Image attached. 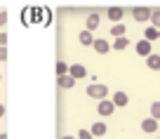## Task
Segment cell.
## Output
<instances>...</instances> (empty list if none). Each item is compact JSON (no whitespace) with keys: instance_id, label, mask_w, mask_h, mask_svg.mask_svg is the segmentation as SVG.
Segmentation results:
<instances>
[{"instance_id":"8fae6325","label":"cell","mask_w":160,"mask_h":139,"mask_svg":"<svg viewBox=\"0 0 160 139\" xmlns=\"http://www.w3.org/2000/svg\"><path fill=\"white\" fill-rule=\"evenodd\" d=\"M78 40H80V45H85V47H90V45H94V40L97 38H92V33L90 31H80V35H78Z\"/></svg>"},{"instance_id":"2e32d148","label":"cell","mask_w":160,"mask_h":139,"mask_svg":"<svg viewBox=\"0 0 160 139\" xmlns=\"http://www.w3.org/2000/svg\"><path fill=\"white\" fill-rule=\"evenodd\" d=\"M111 35L113 38H122L125 35V24H113L111 26Z\"/></svg>"},{"instance_id":"30bf717a","label":"cell","mask_w":160,"mask_h":139,"mask_svg":"<svg viewBox=\"0 0 160 139\" xmlns=\"http://www.w3.org/2000/svg\"><path fill=\"white\" fill-rule=\"evenodd\" d=\"M111 101H113L115 109H118V106H127V104H130V97H127L125 92H115V95L111 97Z\"/></svg>"},{"instance_id":"603a6c76","label":"cell","mask_w":160,"mask_h":139,"mask_svg":"<svg viewBox=\"0 0 160 139\" xmlns=\"http://www.w3.org/2000/svg\"><path fill=\"white\" fill-rule=\"evenodd\" d=\"M5 24H7V12L2 10V12H0V26H5Z\"/></svg>"},{"instance_id":"ba28073f","label":"cell","mask_w":160,"mask_h":139,"mask_svg":"<svg viewBox=\"0 0 160 139\" xmlns=\"http://www.w3.org/2000/svg\"><path fill=\"white\" fill-rule=\"evenodd\" d=\"M141 130L148 132V134L158 132V120H155V118H144V120H141Z\"/></svg>"},{"instance_id":"83f0119b","label":"cell","mask_w":160,"mask_h":139,"mask_svg":"<svg viewBox=\"0 0 160 139\" xmlns=\"http://www.w3.org/2000/svg\"><path fill=\"white\" fill-rule=\"evenodd\" d=\"M0 80H2V73H0Z\"/></svg>"},{"instance_id":"7c38bea8","label":"cell","mask_w":160,"mask_h":139,"mask_svg":"<svg viewBox=\"0 0 160 139\" xmlns=\"http://www.w3.org/2000/svg\"><path fill=\"white\" fill-rule=\"evenodd\" d=\"M85 26H87V31L92 33V31H94L97 26H99V14H97V12H92V14L85 19Z\"/></svg>"},{"instance_id":"277c9868","label":"cell","mask_w":160,"mask_h":139,"mask_svg":"<svg viewBox=\"0 0 160 139\" xmlns=\"http://www.w3.org/2000/svg\"><path fill=\"white\" fill-rule=\"evenodd\" d=\"M115 111V104L111 99H104V101H99V106H97V113L99 116H111Z\"/></svg>"},{"instance_id":"ffe728a7","label":"cell","mask_w":160,"mask_h":139,"mask_svg":"<svg viewBox=\"0 0 160 139\" xmlns=\"http://www.w3.org/2000/svg\"><path fill=\"white\" fill-rule=\"evenodd\" d=\"M151 118L160 120V101H153V104H151Z\"/></svg>"},{"instance_id":"cb8c5ba5","label":"cell","mask_w":160,"mask_h":139,"mask_svg":"<svg viewBox=\"0 0 160 139\" xmlns=\"http://www.w3.org/2000/svg\"><path fill=\"white\" fill-rule=\"evenodd\" d=\"M0 61H7V47H0Z\"/></svg>"},{"instance_id":"484cf974","label":"cell","mask_w":160,"mask_h":139,"mask_svg":"<svg viewBox=\"0 0 160 139\" xmlns=\"http://www.w3.org/2000/svg\"><path fill=\"white\" fill-rule=\"evenodd\" d=\"M2 116H5V106L0 104V118H2Z\"/></svg>"},{"instance_id":"9c48e42d","label":"cell","mask_w":160,"mask_h":139,"mask_svg":"<svg viewBox=\"0 0 160 139\" xmlns=\"http://www.w3.org/2000/svg\"><path fill=\"white\" fill-rule=\"evenodd\" d=\"M92 47H94V52H99V54H106V52L111 50V43H108V40H104V38H97Z\"/></svg>"},{"instance_id":"44dd1931","label":"cell","mask_w":160,"mask_h":139,"mask_svg":"<svg viewBox=\"0 0 160 139\" xmlns=\"http://www.w3.org/2000/svg\"><path fill=\"white\" fill-rule=\"evenodd\" d=\"M75 137H78V139H92V132H90V130H80Z\"/></svg>"},{"instance_id":"5b68a950","label":"cell","mask_w":160,"mask_h":139,"mask_svg":"<svg viewBox=\"0 0 160 139\" xmlns=\"http://www.w3.org/2000/svg\"><path fill=\"white\" fill-rule=\"evenodd\" d=\"M134 50H137V54H141V57H151V54H153V50H151V43H148V40H144V38H141L139 43L134 45Z\"/></svg>"},{"instance_id":"ac0fdd59","label":"cell","mask_w":160,"mask_h":139,"mask_svg":"<svg viewBox=\"0 0 160 139\" xmlns=\"http://www.w3.org/2000/svg\"><path fill=\"white\" fill-rule=\"evenodd\" d=\"M151 26L160 31V10H153V14H151Z\"/></svg>"},{"instance_id":"3957f363","label":"cell","mask_w":160,"mask_h":139,"mask_svg":"<svg viewBox=\"0 0 160 139\" xmlns=\"http://www.w3.org/2000/svg\"><path fill=\"white\" fill-rule=\"evenodd\" d=\"M57 85H59L61 90H73L75 87V78L68 75V73L66 75H57Z\"/></svg>"},{"instance_id":"7a4b0ae2","label":"cell","mask_w":160,"mask_h":139,"mask_svg":"<svg viewBox=\"0 0 160 139\" xmlns=\"http://www.w3.org/2000/svg\"><path fill=\"white\" fill-rule=\"evenodd\" d=\"M153 10L151 7H132V19L134 21H151Z\"/></svg>"},{"instance_id":"d4e9b609","label":"cell","mask_w":160,"mask_h":139,"mask_svg":"<svg viewBox=\"0 0 160 139\" xmlns=\"http://www.w3.org/2000/svg\"><path fill=\"white\" fill-rule=\"evenodd\" d=\"M61 139H78V137H75V134H64Z\"/></svg>"},{"instance_id":"d6986e66","label":"cell","mask_w":160,"mask_h":139,"mask_svg":"<svg viewBox=\"0 0 160 139\" xmlns=\"http://www.w3.org/2000/svg\"><path fill=\"white\" fill-rule=\"evenodd\" d=\"M68 69H71V66L66 64V61H57V75H66Z\"/></svg>"},{"instance_id":"e0dca14e","label":"cell","mask_w":160,"mask_h":139,"mask_svg":"<svg viewBox=\"0 0 160 139\" xmlns=\"http://www.w3.org/2000/svg\"><path fill=\"white\" fill-rule=\"evenodd\" d=\"M127 45H130V40H127L125 35H122V38H115V40H113V50H118V52H120V50H125Z\"/></svg>"},{"instance_id":"52a82bcc","label":"cell","mask_w":160,"mask_h":139,"mask_svg":"<svg viewBox=\"0 0 160 139\" xmlns=\"http://www.w3.org/2000/svg\"><path fill=\"white\" fill-rule=\"evenodd\" d=\"M122 17H125V10L122 7H108V19L113 21V24H122Z\"/></svg>"},{"instance_id":"6da1fadb","label":"cell","mask_w":160,"mask_h":139,"mask_svg":"<svg viewBox=\"0 0 160 139\" xmlns=\"http://www.w3.org/2000/svg\"><path fill=\"white\" fill-rule=\"evenodd\" d=\"M85 92L92 97V99H97V101H104V99H108V87H106V85H99V83H92V85H87V90H85Z\"/></svg>"},{"instance_id":"f1b7e54d","label":"cell","mask_w":160,"mask_h":139,"mask_svg":"<svg viewBox=\"0 0 160 139\" xmlns=\"http://www.w3.org/2000/svg\"><path fill=\"white\" fill-rule=\"evenodd\" d=\"M0 132H2V130H0Z\"/></svg>"},{"instance_id":"4316f807","label":"cell","mask_w":160,"mask_h":139,"mask_svg":"<svg viewBox=\"0 0 160 139\" xmlns=\"http://www.w3.org/2000/svg\"><path fill=\"white\" fill-rule=\"evenodd\" d=\"M0 139H7V134H5V132H0Z\"/></svg>"},{"instance_id":"8992f818","label":"cell","mask_w":160,"mask_h":139,"mask_svg":"<svg viewBox=\"0 0 160 139\" xmlns=\"http://www.w3.org/2000/svg\"><path fill=\"white\" fill-rule=\"evenodd\" d=\"M68 75H73L75 80H80V78H85L87 75V69L82 64H71V69H68Z\"/></svg>"},{"instance_id":"5bb4252c","label":"cell","mask_w":160,"mask_h":139,"mask_svg":"<svg viewBox=\"0 0 160 139\" xmlns=\"http://www.w3.org/2000/svg\"><path fill=\"white\" fill-rule=\"evenodd\" d=\"M90 132H92V137H104V134L108 132V127H106L104 123H94V125H92V130H90Z\"/></svg>"},{"instance_id":"4fadbf2b","label":"cell","mask_w":160,"mask_h":139,"mask_svg":"<svg viewBox=\"0 0 160 139\" xmlns=\"http://www.w3.org/2000/svg\"><path fill=\"white\" fill-rule=\"evenodd\" d=\"M146 66H148L151 71H160V54H151V57H146Z\"/></svg>"},{"instance_id":"7402d4cb","label":"cell","mask_w":160,"mask_h":139,"mask_svg":"<svg viewBox=\"0 0 160 139\" xmlns=\"http://www.w3.org/2000/svg\"><path fill=\"white\" fill-rule=\"evenodd\" d=\"M7 38H10V35H7V33H2V31H0V47H5V45H7Z\"/></svg>"},{"instance_id":"f546056e","label":"cell","mask_w":160,"mask_h":139,"mask_svg":"<svg viewBox=\"0 0 160 139\" xmlns=\"http://www.w3.org/2000/svg\"><path fill=\"white\" fill-rule=\"evenodd\" d=\"M158 139H160V137H158Z\"/></svg>"},{"instance_id":"9a60e30c","label":"cell","mask_w":160,"mask_h":139,"mask_svg":"<svg viewBox=\"0 0 160 139\" xmlns=\"http://www.w3.org/2000/svg\"><path fill=\"white\" fill-rule=\"evenodd\" d=\"M158 38H160V31L153 28V26H148V28L144 31V40H148V43H153V40H158Z\"/></svg>"}]
</instances>
